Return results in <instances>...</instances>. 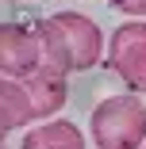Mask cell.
Masks as SVG:
<instances>
[{
    "label": "cell",
    "instance_id": "1",
    "mask_svg": "<svg viewBox=\"0 0 146 149\" xmlns=\"http://www.w3.org/2000/svg\"><path fill=\"white\" fill-rule=\"evenodd\" d=\"M35 27L42 35V46H46V69L50 73H62V77L85 73L108 57L100 27L85 12H54Z\"/></svg>",
    "mask_w": 146,
    "mask_h": 149
},
{
    "label": "cell",
    "instance_id": "4",
    "mask_svg": "<svg viewBox=\"0 0 146 149\" xmlns=\"http://www.w3.org/2000/svg\"><path fill=\"white\" fill-rule=\"evenodd\" d=\"M46 69V46L39 27L31 23H4L0 27V73L12 80H27Z\"/></svg>",
    "mask_w": 146,
    "mask_h": 149
},
{
    "label": "cell",
    "instance_id": "9",
    "mask_svg": "<svg viewBox=\"0 0 146 149\" xmlns=\"http://www.w3.org/2000/svg\"><path fill=\"white\" fill-rule=\"evenodd\" d=\"M8 4H16V0H8Z\"/></svg>",
    "mask_w": 146,
    "mask_h": 149
},
{
    "label": "cell",
    "instance_id": "5",
    "mask_svg": "<svg viewBox=\"0 0 146 149\" xmlns=\"http://www.w3.org/2000/svg\"><path fill=\"white\" fill-rule=\"evenodd\" d=\"M19 149H85V134L69 118H46L23 134Z\"/></svg>",
    "mask_w": 146,
    "mask_h": 149
},
{
    "label": "cell",
    "instance_id": "7",
    "mask_svg": "<svg viewBox=\"0 0 146 149\" xmlns=\"http://www.w3.org/2000/svg\"><path fill=\"white\" fill-rule=\"evenodd\" d=\"M35 118L39 115H35V103H31V96H27L23 80L4 77V80H0V130H4V134L23 130V126H31Z\"/></svg>",
    "mask_w": 146,
    "mask_h": 149
},
{
    "label": "cell",
    "instance_id": "8",
    "mask_svg": "<svg viewBox=\"0 0 146 149\" xmlns=\"http://www.w3.org/2000/svg\"><path fill=\"white\" fill-rule=\"evenodd\" d=\"M108 8L123 12V15H131V19H142V15H146V0H108Z\"/></svg>",
    "mask_w": 146,
    "mask_h": 149
},
{
    "label": "cell",
    "instance_id": "3",
    "mask_svg": "<svg viewBox=\"0 0 146 149\" xmlns=\"http://www.w3.org/2000/svg\"><path fill=\"white\" fill-rule=\"evenodd\" d=\"M104 65L127 84V92H135V96L146 92V23L142 19L119 23L111 31Z\"/></svg>",
    "mask_w": 146,
    "mask_h": 149
},
{
    "label": "cell",
    "instance_id": "2",
    "mask_svg": "<svg viewBox=\"0 0 146 149\" xmlns=\"http://www.w3.org/2000/svg\"><path fill=\"white\" fill-rule=\"evenodd\" d=\"M96 149H146V107L135 92L108 96L89 118Z\"/></svg>",
    "mask_w": 146,
    "mask_h": 149
},
{
    "label": "cell",
    "instance_id": "6",
    "mask_svg": "<svg viewBox=\"0 0 146 149\" xmlns=\"http://www.w3.org/2000/svg\"><path fill=\"white\" fill-rule=\"evenodd\" d=\"M23 88H27V96H31L39 118L58 115V111L66 107V100H69V77L50 73V69H42V73H35V77H27Z\"/></svg>",
    "mask_w": 146,
    "mask_h": 149
}]
</instances>
